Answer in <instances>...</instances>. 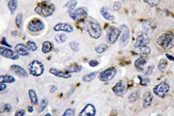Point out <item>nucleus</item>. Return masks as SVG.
Returning a JSON list of instances; mask_svg holds the SVG:
<instances>
[{
    "instance_id": "nucleus-34",
    "label": "nucleus",
    "mask_w": 174,
    "mask_h": 116,
    "mask_svg": "<svg viewBox=\"0 0 174 116\" xmlns=\"http://www.w3.org/2000/svg\"><path fill=\"white\" fill-rule=\"evenodd\" d=\"M142 27L146 33L147 31H150L152 29V28H153V25L150 21L145 20L142 23Z\"/></svg>"
},
{
    "instance_id": "nucleus-51",
    "label": "nucleus",
    "mask_w": 174,
    "mask_h": 116,
    "mask_svg": "<svg viewBox=\"0 0 174 116\" xmlns=\"http://www.w3.org/2000/svg\"><path fill=\"white\" fill-rule=\"evenodd\" d=\"M166 56L167 58H168L170 61H174V58L171 55L168 54H166Z\"/></svg>"
},
{
    "instance_id": "nucleus-17",
    "label": "nucleus",
    "mask_w": 174,
    "mask_h": 116,
    "mask_svg": "<svg viewBox=\"0 0 174 116\" xmlns=\"http://www.w3.org/2000/svg\"><path fill=\"white\" fill-rule=\"evenodd\" d=\"M49 71L50 74H53L54 76L58 77L63 78L65 79H68L71 77V75L69 73H67L65 71H62L54 67L50 68Z\"/></svg>"
},
{
    "instance_id": "nucleus-41",
    "label": "nucleus",
    "mask_w": 174,
    "mask_h": 116,
    "mask_svg": "<svg viewBox=\"0 0 174 116\" xmlns=\"http://www.w3.org/2000/svg\"><path fill=\"white\" fill-rule=\"evenodd\" d=\"M140 79V84L142 85H143V86H145V85H147L149 82H150V80L149 78H148L146 77H143V76H138Z\"/></svg>"
},
{
    "instance_id": "nucleus-23",
    "label": "nucleus",
    "mask_w": 174,
    "mask_h": 116,
    "mask_svg": "<svg viewBox=\"0 0 174 116\" xmlns=\"http://www.w3.org/2000/svg\"><path fill=\"white\" fill-rule=\"evenodd\" d=\"M135 52L138 54L148 55L150 54L151 48L147 45L135 47Z\"/></svg>"
},
{
    "instance_id": "nucleus-13",
    "label": "nucleus",
    "mask_w": 174,
    "mask_h": 116,
    "mask_svg": "<svg viewBox=\"0 0 174 116\" xmlns=\"http://www.w3.org/2000/svg\"><path fill=\"white\" fill-rule=\"evenodd\" d=\"M149 41H150V39L149 38V36L147 34V33H141L136 37L134 46L138 47V46L147 45V44L149 43Z\"/></svg>"
},
{
    "instance_id": "nucleus-53",
    "label": "nucleus",
    "mask_w": 174,
    "mask_h": 116,
    "mask_svg": "<svg viewBox=\"0 0 174 116\" xmlns=\"http://www.w3.org/2000/svg\"><path fill=\"white\" fill-rule=\"evenodd\" d=\"M45 116H51V114H49V113H48V114H46V115H45Z\"/></svg>"
},
{
    "instance_id": "nucleus-39",
    "label": "nucleus",
    "mask_w": 174,
    "mask_h": 116,
    "mask_svg": "<svg viewBox=\"0 0 174 116\" xmlns=\"http://www.w3.org/2000/svg\"><path fill=\"white\" fill-rule=\"evenodd\" d=\"M145 3H147L151 7H154L157 6L160 3L161 0H143Z\"/></svg>"
},
{
    "instance_id": "nucleus-2",
    "label": "nucleus",
    "mask_w": 174,
    "mask_h": 116,
    "mask_svg": "<svg viewBox=\"0 0 174 116\" xmlns=\"http://www.w3.org/2000/svg\"><path fill=\"white\" fill-rule=\"evenodd\" d=\"M55 11V7L54 4L45 2L40 3L34 8V11L36 13L45 18L50 17L52 15Z\"/></svg>"
},
{
    "instance_id": "nucleus-27",
    "label": "nucleus",
    "mask_w": 174,
    "mask_h": 116,
    "mask_svg": "<svg viewBox=\"0 0 174 116\" xmlns=\"http://www.w3.org/2000/svg\"><path fill=\"white\" fill-rule=\"evenodd\" d=\"M29 95L30 97V99L31 104L33 105H37L39 104V99L37 95L34 90L30 89L29 90Z\"/></svg>"
},
{
    "instance_id": "nucleus-42",
    "label": "nucleus",
    "mask_w": 174,
    "mask_h": 116,
    "mask_svg": "<svg viewBox=\"0 0 174 116\" xmlns=\"http://www.w3.org/2000/svg\"><path fill=\"white\" fill-rule=\"evenodd\" d=\"M4 112L10 113L12 111V107L11 105L9 103H5L3 107Z\"/></svg>"
},
{
    "instance_id": "nucleus-45",
    "label": "nucleus",
    "mask_w": 174,
    "mask_h": 116,
    "mask_svg": "<svg viewBox=\"0 0 174 116\" xmlns=\"http://www.w3.org/2000/svg\"><path fill=\"white\" fill-rule=\"evenodd\" d=\"M1 44L4 45V46H7V47H9V48H12L11 45H10L9 44H8V41L7 40L6 38L5 37H3V39H2V40H1Z\"/></svg>"
},
{
    "instance_id": "nucleus-14",
    "label": "nucleus",
    "mask_w": 174,
    "mask_h": 116,
    "mask_svg": "<svg viewBox=\"0 0 174 116\" xmlns=\"http://www.w3.org/2000/svg\"><path fill=\"white\" fill-rule=\"evenodd\" d=\"M54 30L55 31H64L70 33L74 30L73 27L68 23H58L54 27Z\"/></svg>"
},
{
    "instance_id": "nucleus-20",
    "label": "nucleus",
    "mask_w": 174,
    "mask_h": 116,
    "mask_svg": "<svg viewBox=\"0 0 174 116\" xmlns=\"http://www.w3.org/2000/svg\"><path fill=\"white\" fill-rule=\"evenodd\" d=\"M153 101V95L150 92L147 91L144 93L143 96V106L144 108H149Z\"/></svg>"
},
{
    "instance_id": "nucleus-37",
    "label": "nucleus",
    "mask_w": 174,
    "mask_h": 116,
    "mask_svg": "<svg viewBox=\"0 0 174 116\" xmlns=\"http://www.w3.org/2000/svg\"><path fill=\"white\" fill-rule=\"evenodd\" d=\"M139 97V93L137 91L132 92L131 95H129V101L131 103H134L135 102L138 100Z\"/></svg>"
},
{
    "instance_id": "nucleus-50",
    "label": "nucleus",
    "mask_w": 174,
    "mask_h": 116,
    "mask_svg": "<svg viewBox=\"0 0 174 116\" xmlns=\"http://www.w3.org/2000/svg\"><path fill=\"white\" fill-rule=\"evenodd\" d=\"M34 107L33 106H29L27 107V111L29 113H33L34 112Z\"/></svg>"
},
{
    "instance_id": "nucleus-1",
    "label": "nucleus",
    "mask_w": 174,
    "mask_h": 116,
    "mask_svg": "<svg viewBox=\"0 0 174 116\" xmlns=\"http://www.w3.org/2000/svg\"><path fill=\"white\" fill-rule=\"evenodd\" d=\"M82 22V27L93 39H98L102 35L101 24L93 18H87Z\"/></svg>"
},
{
    "instance_id": "nucleus-18",
    "label": "nucleus",
    "mask_w": 174,
    "mask_h": 116,
    "mask_svg": "<svg viewBox=\"0 0 174 116\" xmlns=\"http://www.w3.org/2000/svg\"><path fill=\"white\" fill-rule=\"evenodd\" d=\"M148 59L149 58L145 56H140V58L137 59L134 62V66L136 69L139 71H144L143 67L147 63Z\"/></svg>"
},
{
    "instance_id": "nucleus-8",
    "label": "nucleus",
    "mask_w": 174,
    "mask_h": 116,
    "mask_svg": "<svg viewBox=\"0 0 174 116\" xmlns=\"http://www.w3.org/2000/svg\"><path fill=\"white\" fill-rule=\"evenodd\" d=\"M117 70L114 67H110L102 71L99 75V80L103 82H108L112 80L115 77Z\"/></svg>"
},
{
    "instance_id": "nucleus-22",
    "label": "nucleus",
    "mask_w": 174,
    "mask_h": 116,
    "mask_svg": "<svg viewBox=\"0 0 174 116\" xmlns=\"http://www.w3.org/2000/svg\"><path fill=\"white\" fill-rule=\"evenodd\" d=\"M82 69V67L81 65L76 63H74L70 66H67L65 69V71L69 73H79L81 71Z\"/></svg>"
},
{
    "instance_id": "nucleus-36",
    "label": "nucleus",
    "mask_w": 174,
    "mask_h": 116,
    "mask_svg": "<svg viewBox=\"0 0 174 116\" xmlns=\"http://www.w3.org/2000/svg\"><path fill=\"white\" fill-rule=\"evenodd\" d=\"M27 45L29 49L32 52H35L38 50V46L37 45L36 43L32 41H29L27 43Z\"/></svg>"
},
{
    "instance_id": "nucleus-48",
    "label": "nucleus",
    "mask_w": 174,
    "mask_h": 116,
    "mask_svg": "<svg viewBox=\"0 0 174 116\" xmlns=\"http://www.w3.org/2000/svg\"><path fill=\"white\" fill-rule=\"evenodd\" d=\"M57 89H58V87L56 85H52L50 89V93H54L57 91Z\"/></svg>"
},
{
    "instance_id": "nucleus-46",
    "label": "nucleus",
    "mask_w": 174,
    "mask_h": 116,
    "mask_svg": "<svg viewBox=\"0 0 174 116\" xmlns=\"http://www.w3.org/2000/svg\"><path fill=\"white\" fill-rule=\"evenodd\" d=\"M88 63H89V66L92 67H97L99 65V63L97 60H91V61H89Z\"/></svg>"
},
{
    "instance_id": "nucleus-49",
    "label": "nucleus",
    "mask_w": 174,
    "mask_h": 116,
    "mask_svg": "<svg viewBox=\"0 0 174 116\" xmlns=\"http://www.w3.org/2000/svg\"><path fill=\"white\" fill-rule=\"evenodd\" d=\"M7 88V85H6L5 83H1L0 84V91H1V92L4 91Z\"/></svg>"
},
{
    "instance_id": "nucleus-12",
    "label": "nucleus",
    "mask_w": 174,
    "mask_h": 116,
    "mask_svg": "<svg viewBox=\"0 0 174 116\" xmlns=\"http://www.w3.org/2000/svg\"><path fill=\"white\" fill-rule=\"evenodd\" d=\"M97 110L93 104L88 103L85 106L78 114L80 116H95Z\"/></svg>"
},
{
    "instance_id": "nucleus-52",
    "label": "nucleus",
    "mask_w": 174,
    "mask_h": 116,
    "mask_svg": "<svg viewBox=\"0 0 174 116\" xmlns=\"http://www.w3.org/2000/svg\"><path fill=\"white\" fill-rule=\"evenodd\" d=\"M43 2H45V3H50L51 0H42Z\"/></svg>"
},
{
    "instance_id": "nucleus-35",
    "label": "nucleus",
    "mask_w": 174,
    "mask_h": 116,
    "mask_svg": "<svg viewBox=\"0 0 174 116\" xmlns=\"http://www.w3.org/2000/svg\"><path fill=\"white\" fill-rule=\"evenodd\" d=\"M16 25L20 28L22 26L23 23V15L22 13H19L18 15L16 16L15 19Z\"/></svg>"
},
{
    "instance_id": "nucleus-26",
    "label": "nucleus",
    "mask_w": 174,
    "mask_h": 116,
    "mask_svg": "<svg viewBox=\"0 0 174 116\" xmlns=\"http://www.w3.org/2000/svg\"><path fill=\"white\" fill-rule=\"evenodd\" d=\"M53 49L52 43L49 41H45L42 44V52L44 54H46L51 52Z\"/></svg>"
},
{
    "instance_id": "nucleus-30",
    "label": "nucleus",
    "mask_w": 174,
    "mask_h": 116,
    "mask_svg": "<svg viewBox=\"0 0 174 116\" xmlns=\"http://www.w3.org/2000/svg\"><path fill=\"white\" fill-rule=\"evenodd\" d=\"M48 104V99L46 98H43L40 102V103H39V106L37 108L38 113H40L43 112V111L46 108Z\"/></svg>"
},
{
    "instance_id": "nucleus-29",
    "label": "nucleus",
    "mask_w": 174,
    "mask_h": 116,
    "mask_svg": "<svg viewBox=\"0 0 174 116\" xmlns=\"http://www.w3.org/2000/svg\"><path fill=\"white\" fill-rule=\"evenodd\" d=\"M97 73H98V71L92 72V73L85 74L82 77V80L85 82H90L92 81L94 79H95V78L97 77Z\"/></svg>"
},
{
    "instance_id": "nucleus-5",
    "label": "nucleus",
    "mask_w": 174,
    "mask_h": 116,
    "mask_svg": "<svg viewBox=\"0 0 174 116\" xmlns=\"http://www.w3.org/2000/svg\"><path fill=\"white\" fill-rule=\"evenodd\" d=\"M121 34L120 29L114 26H110L106 29V41L109 44L116 43Z\"/></svg>"
},
{
    "instance_id": "nucleus-10",
    "label": "nucleus",
    "mask_w": 174,
    "mask_h": 116,
    "mask_svg": "<svg viewBox=\"0 0 174 116\" xmlns=\"http://www.w3.org/2000/svg\"><path fill=\"white\" fill-rule=\"evenodd\" d=\"M45 25L43 22L39 18H34L28 23L27 28L31 32H39L43 30Z\"/></svg>"
},
{
    "instance_id": "nucleus-16",
    "label": "nucleus",
    "mask_w": 174,
    "mask_h": 116,
    "mask_svg": "<svg viewBox=\"0 0 174 116\" xmlns=\"http://www.w3.org/2000/svg\"><path fill=\"white\" fill-rule=\"evenodd\" d=\"M15 50L18 54L22 56H26L30 54V50L28 46L22 43L18 44L15 47Z\"/></svg>"
},
{
    "instance_id": "nucleus-47",
    "label": "nucleus",
    "mask_w": 174,
    "mask_h": 116,
    "mask_svg": "<svg viewBox=\"0 0 174 116\" xmlns=\"http://www.w3.org/2000/svg\"><path fill=\"white\" fill-rule=\"evenodd\" d=\"M26 114V112L23 109H20L15 113V115L16 116H24Z\"/></svg>"
},
{
    "instance_id": "nucleus-38",
    "label": "nucleus",
    "mask_w": 174,
    "mask_h": 116,
    "mask_svg": "<svg viewBox=\"0 0 174 116\" xmlns=\"http://www.w3.org/2000/svg\"><path fill=\"white\" fill-rule=\"evenodd\" d=\"M69 46L71 50L74 52H77L80 50V45L79 43L76 41H71L69 43Z\"/></svg>"
},
{
    "instance_id": "nucleus-9",
    "label": "nucleus",
    "mask_w": 174,
    "mask_h": 116,
    "mask_svg": "<svg viewBox=\"0 0 174 116\" xmlns=\"http://www.w3.org/2000/svg\"><path fill=\"white\" fill-rule=\"evenodd\" d=\"M170 87L169 84L165 82H161L159 84L156 85L153 88V92L156 95L161 98L166 97L170 91Z\"/></svg>"
},
{
    "instance_id": "nucleus-4",
    "label": "nucleus",
    "mask_w": 174,
    "mask_h": 116,
    "mask_svg": "<svg viewBox=\"0 0 174 116\" xmlns=\"http://www.w3.org/2000/svg\"><path fill=\"white\" fill-rule=\"evenodd\" d=\"M28 70L32 76L34 77H39L44 73L45 67L41 61L39 60H33L29 64Z\"/></svg>"
},
{
    "instance_id": "nucleus-28",
    "label": "nucleus",
    "mask_w": 174,
    "mask_h": 116,
    "mask_svg": "<svg viewBox=\"0 0 174 116\" xmlns=\"http://www.w3.org/2000/svg\"><path fill=\"white\" fill-rule=\"evenodd\" d=\"M18 0H10L8 3V7L12 15H14L18 8Z\"/></svg>"
},
{
    "instance_id": "nucleus-33",
    "label": "nucleus",
    "mask_w": 174,
    "mask_h": 116,
    "mask_svg": "<svg viewBox=\"0 0 174 116\" xmlns=\"http://www.w3.org/2000/svg\"><path fill=\"white\" fill-rule=\"evenodd\" d=\"M167 61L165 59H162L159 63L158 65V69L161 72H164L165 70L166 69V66H167Z\"/></svg>"
},
{
    "instance_id": "nucleus-31",
    "label": "nucleus",
    "mask_w": 174,
    "mask_h": 116,
    "mask_svg": "<svg viewBox=\"0 0 174 116\" xmlns=\"http://www.w3.org/2000/svg\"><path fill=\"white\" fill-rule=\"evenodd\" d=\"M55 40L58 43H65L67 40V36L65 33L58 34L55 36Z\"/></svg>"
},
{
    "instance_id": "nucleus-3",
    "label": "nucleus",
    "mask_w": 174,
    "mask_h": 116,
    "mask_svg": "<svg viewBox=\"0 0 174 116\" xmlns=\"http://www.w3.org/2000/svg\"><path fill=\"white\" fill-rule=\"evenodd\" d=\"M157 43L165 50H170L174 46V34L166 33L160 36L157 40Z\"/></svg>"
},
{
    "instance_id": "nucleus-24",
    "label": "nucleus",
    "mask_w": 174,
    "mask_h": 116,
    "mask_svg": "<svg viewBox=\"0 0 174 116\" xmlns=\"http://www.w3.org/2000/svg\"><path fill=\"white\" fill-rule=\"evenodd\" d=\"M15 78L9 74L1 75L0 76V83H6V84H11L15 82Z\"/></svg>"
},
{
    "instance_id": "nucleus-7",
    "label": "nucleus",
    "mask_w": 174,
    "mask_h": 116,
    "mask_svg": "<svg viewBox=\"0 0 174 116\" xmlns=\"http://www.w3.org/2000/svg\"><path fill=\"white\" fill-rule=\"evenodd\" d=\"M120 29L121 31V37L119 41V45L121 48H124L129 43L130 39V31L128 27L125 24L121 25Z\"/></svg>"
},
{
    "instance_id": "nucleus-44",
    "label": "nucleus",
    "mask_w": 174,
    "mask_h": 116,
    "mask_svg": "<svg viewBox=\"0 0 174 116\" xmlns=\"http://www.w3.org/2000/svg\"><path fill=\"white\" fill-rule=\"evenodd\" d=\"M154 68H155V66H149L147 69L146 70V71H145V73H144L145 76H149V75L151 74Z\"/></svg>"
},
{
    "instance_id": "nucleus-19",
    "label": "nucleus",
    "mask_w": 174,
    "mask_h": 116,
    "mask_svg": "<svg viewBox=\"0 0 174 116\" xmlns=\"http://www.w3.org/2000/svg\"><path fill=\"white\" fill-rule=\"evenodd\" d=\"M112 91L117 96L122 97L125 91V85L122 82H118L113 87Z\"/></svg>"
},
{
    "instance_id": "nucleus-43",
    "label": "nucleus",
    "mask_w": 174,
    "mask_h": 116,
    "mask_svg": "<svg viewBox=\"0 0 174 116\" xmlns=\"http://www.w3.org/2000/svg\"><path fill=\"white\" fill-rule=\"evenodd\" d=\"M121 8V3L119 1H116L113 4V9L115 11H120Z\"/></svg>"
},
{
    "instance_id": "nucleus-25",
    "label": "nucleus",
    "mask_w": 174,
    "mask_h": 116,
    "mask_svg": "<svg viewBox=\"0 0 174 116\" xmlns=\"http://www.w3.org/2000/svg\"><path fill=\"white\" fill-rule=\"evenodd\" d=\"M77 4L78 2L76 0H70L64 5L63 8H65L67 12L69 13L76 9Z\"/></svg>"
},
{
    "instance_id": "nucleus-6",
    "label": "nucleus",
    "mask_w": 174,
    "mask_h": 116,
    "mask_svg": "<svg viewBox=\"0 0 174 116\" xmlns=\"http://www.w3.org/2000/svg\"><path fill=\"white\" fill-rule=\"evenodd\" d=\"M70 18L75 22H81L88 16V10L84 7H80L69 12Z\"/></svg>"
},
{
    "instance_id": "nucleus-32",
    "label": "nucleus",
    "mask_w": 174,
    "mask_h": 116,
    "mask_svg": "<svg viewBox=\"0 0 174 116\" xmlns=\"http://www.w3.org/2000/svg\"><path fill=\"white\" fill-rule=\"evenodd\" d=\"M108 46L105 44H102L101 45H99L98 46H96L95 48V51L98 54H103L106 50H108Z\"/></svg>"
},
{
    "instance_id": "nucleus-15",
    "label": "nucleus",
    "mask_w": 174,
    "mask_h": 116,
    "mask_svg": "<svg viewBox=\"0 0 174 116\" xmlns=\"http://www.w3.org/2000/svg\"><path fill=\"white\" fill-rule=\"evenodd\" d=\"M10 69L12 72H13L20 77L27 78L29 76L27 71L19 65H12L10 67Z\"/></svg>"
},
{
    "instance_id": "nucleus-40",
    "label": "nucleus",
    "mask_w": 174,
    "mask_h": 116,
    "mask_svg": "<svg viewBox=\"0 0 174 116\" xmlns=\"http://www.w3.org/2000/svg\"><path fill=\"white\" fill-rule=\"evenodd\" d=\"M76 115V110L74 108H69L66 109L65 112L63 114V116H74Z\"/></svg>"
},
{
    "instance_id": "nucleus-11",
    "label": "nucleus",
    "mask_w": 174,
    "mask_h": 116,
    "mask_svg": "<svg viewBox=\"0 0 174 116\" xmlns=\"http://www.w3.org/2000/svg\"><path fill=\"white\" fill-rule=\"evenodd\" d=\"M0 54L4 58L12 60H17L19 58V55L16 51L15 52L11 49L6 48L5 46L0 47Z\"/></svg>"
},
{
    "instance_id": "nucleus-21",
    "label": "nucleus",
    "mask_w": 174,
    "mask_h": 116,
    "mask_svg": "<svg viewBox=\"0 0 174 116\" xmlns=\"http://www.w3.org/2000/svg\"><path fill=\"white\" fill-rule=\"evenodd\" d=\"M100 13L101 15L105 19L108 21H112L115 19V16L113 15L112 14L109 12V9L107 7H103L101 8Z\"/></svg>"
}]
</instances>
